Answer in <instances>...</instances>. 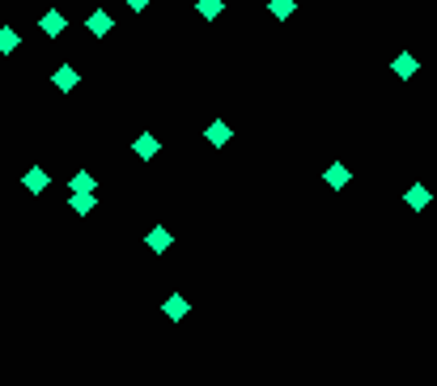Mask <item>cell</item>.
Here are the masks:
<instances>
[{"label": "cell", "instance_id": "obj_1", "mask_svg": "<svg viewBox=\"0 0 437 386\" xmlns=\"http://www.w3.org/2000/svg\"><path fill=\"white\" fill-rule=\"evenodd\" d=\"M38 30H43V34H47V38H60V34H64V30H68V17H64V13H60V9H47V13H43V17H38Z\"/></svg>", "mask_w": 437, "mask_h": 386}, {"label": "cell", "instance_id": "obj_2", "mask_svg": "<svg viewBox=\"0 0 437 386\" xmlns=\"http://www.w3.org/2000/svg\"><path fill=\"white\" fill-rule=\"evenodd\" d=\"M51 85H56V89H60V94H73V89H77V85H81V73H77V68H73V64H60V68H56V73H51Z\"/></svg>", "mask_w": 437, "mask_h": 386}, {"label": "cell", "instance_id": "obj_3", "mask_svg": "<svg viewBox=\"0 0 437 386\" xmlns=\"http://www.w3.org/2000/svg\"><path fill=\"white\" fill-rule=\"evenodd\" d=\"M85 30H89L94 38H102V34H111V30H115V17L98 9V13H89V17H85Z\"/></svg>", "mask_w": 437, "mask_h": 386}, {"label": "cell", "instance_id": "obj_4", "mask_svg": "<svg viewBox=\"0 0 437 386\" xmlns=\"http://www.w3.org/2000/svg\"><path fill=\"white\" fill-rule=\"evenodd\" d=\"M47 183H51V179H47V170H43V165H30V170H26V179H22V187H26L30 195H43V191H47Z\"/></svg>", "mask_w": 437, "mask_h": 386}, {"label": "cell", "instance_id": "obj_5", "mask_svg": "<svg viewBox=\"0 0 437 386\" xmlns=\"http://www.w3.org/2000/svg\"><path fill=\"white\" fill-rule=\"evenodd\" d=\"M161 310H166V318H170V322H183L191 306H187V297H183V293H170L166 302H161Z\"/></svg>", "mask_w": 437, "mask_h": 386}, {"label": "cell", "instance_id": "obj_6", "mask_svg": "<svg viewBox=\"0 0 437 386\" xmlns=\"http://www.w3.org/2000/svg\"><path fill=\"white\" fill-rule=\"evenodd\" d=\"M132 149H136V157H140V161H153L161 144H157V136H153V132H140V136L132 140Z\"/></svg>", "mask_w": 437, "mask_h": 386}, {"label": "cell", "instance_id": "obj_7", "mask_svg": "<svg viewBox=\"0 0 437 386\" xmlns=\"http://www.w3.org/2000/svg\"><path fill=\"white\" fill-rule=\"evenodd\" d=\"M403 200H408V208H416V212H424L433 195H429V187H420V183H416V187H408V191H403Z\"/></svg>", "mask_w": 437, "mask_h": 386}, {"label": "cell", "instance_id": "obj_8", "mask_svg": "<svg viewBox=\"0 0 437 386\" xmlns=\"http://www.w3.org/2000/svg\"><path fill=\"white\" fill-rule=\"evenodd\" d=\"M348 179H353L348 165H340V161H336V165H327V187H336V191H340V187H348Z\"/></svg>", "mask_w": 437, "mask_h": 386}, {"label": "cell", "instance_id": "obj_9", "mask_svg": "<svg viewBox=\"0 0 437 386\" xmlns=\"http://www.w3.org/2000/svg\"><path fill=\"white\" fill-rule=\"evenodd\" d=\"M395 77H416L420 73V60H416V55H395Z\"/></svg>", "mask_w": 437, "mask_h": 386}, {"label": "cell", "instance_id": "obj_10", "mask_svg": "<svg viewBox=\"0 0 437 386\" xmlns=\"http://www.w3.org/2000/svg\"><path fill=\"white\" fill-rule=\"evenodd\" d=\"M267 13L276 17V22H289L297 13V5H293V0H267Z\"/></svg>", "mask_w": 437, "mask_h": 386}, {"label": "cell", "instance_id": "obj_11", "mask_svg": "<svg viewBox=\"0 0 437 386\" xmlns=\"http://www.w3.org/2000/svg\"><path fill=\"white\" fill-rule=\"evenodd\" d=\"M22 47V38H17V30L13 26H0V55H13Z\"/></svg>", "mask_w": 437, "mask_h": 386}, {"label": "cell", "instance_id": "obj_12", "mask_svg": "<svg viewBox=\"0 0 437 386\" xmlns=\"http://www.w3.org/2000/svg\"><path fill=\"white\" fill-rule=\"evenodd\" d=\"M68 187H73V191H77V195H94V187H98V183H94V175H89V170H77V175H73V183H68Z\"/></svg>", "mask_w": 437, "mask_h": 386}, {"label": "cell", "instance_id": "obj_13", "mask_svg": "<svg viewBox=\"0 0 437 386\" xmlns=\"http://www.w3.org/2000/svg\"><path fill=\"white\" fill-rule=\"evenodd\" d=\"M221 9H225L221 0H195V13H200L204 22H216V17H221Z\"/></svg>", "mask_w": 437, "mask_h": 386}, {"label": "cell", "instance_id": "obj_14", "mask_svg": "<svg viewBox=\"0 0 437 386\" xmlns=\"http://www.w3.org/2000/svg\"><path fill=\"white\" fill-rule=\"evenodd\" d=\"M230 140V124L225 119H216V124H208V144H216V149H221Z\"/></svg>", "mask_w": 437, "mask_h": 386}, {"label": "cell", "instance_id": "obj_15", "mask_svg": "<svg viewBox=\"0 0 437 386\" xmlns=\"http://www.w3.org/2000/svg\"><path fill=\"white\" fill-rule=\"evenodd\" d=\"M145 242H149V246L161 255V251L170 246V230H166V225H157V230H149V238H145Z\"/></svg>", "mask_w": 437, "mask_h": 386}, {"label": "cell", "instance_id": "obj_16", "mask_svg": "<svg viewBox=\"0 0 437 386\" xmlns=\"http://www.w3.org/2000/svg\"><path fill=\"white\" fill-rule=\"evenodd\" d=\"M68 204H73V212H89V208H94V195H77V191H73Z\"/></svg>", "mask_w": 437, "mask_h": 386}, {"label": "cell", "instance_id": "obj_17", "mask_svg": "<svg viewBox=\"0 0 437 386\" xmlns=\"http://www.w3.org/2000/svg\"><path fill=\"white\" fill-rule=\"evenodd\" d=\"M149 5H153V0H128V9H136V13H140V9H149Z\"/></svg>", "mask_w": 437, "mask_h": 386}]
</instances>
